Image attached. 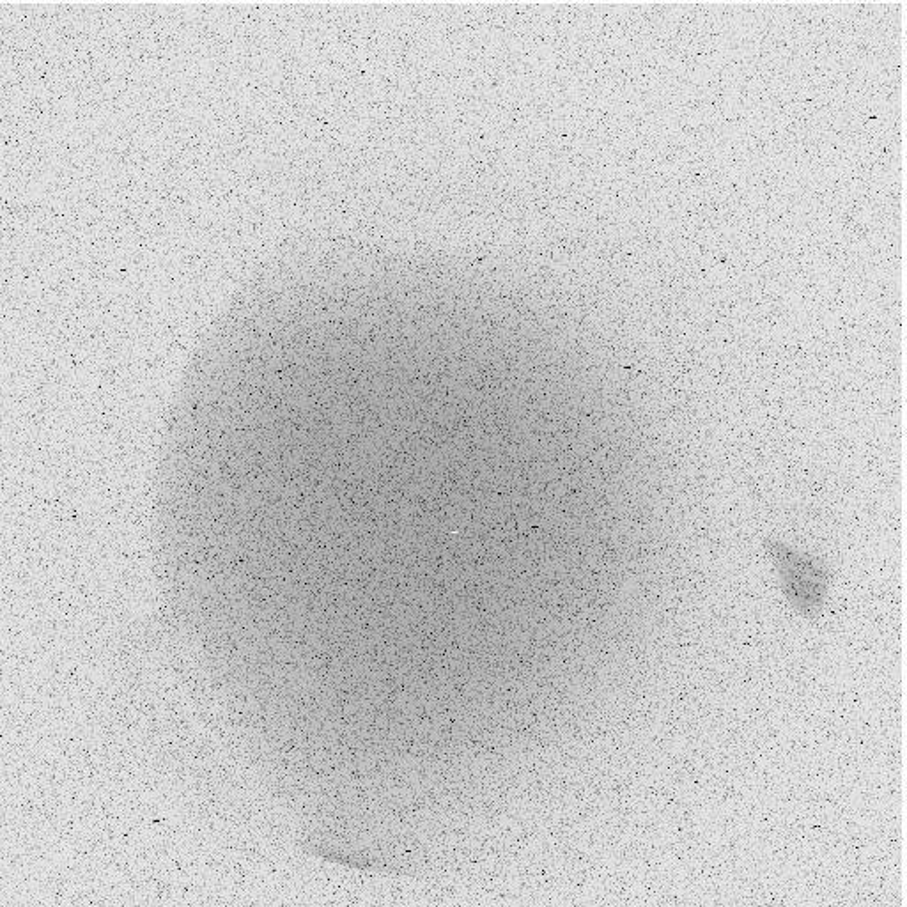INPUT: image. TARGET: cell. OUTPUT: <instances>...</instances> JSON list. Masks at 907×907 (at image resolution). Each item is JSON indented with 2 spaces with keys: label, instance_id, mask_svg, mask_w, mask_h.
Listing matches in <instances>:
<instances>
[{
  "label": "cell",
  "instance_id": "obj_1",
  "mask_svg": "<svg viewBox=\"0 0 907 907\" xmlns=\"http://www.w3.org/2000/svg\"><path fill=\"white\" fill-rule=\"evenodd\" d=\"M785 557L792 564V567L787 569L785 578L792 587L791 597H799L805 603V608H810L814 605L815 599L822 594V576L808 564L807 560L794 557L792 553H785Z\"/></svg>",
  "mask_w": 907,
  "mask_h": 907
}]
</instances>
